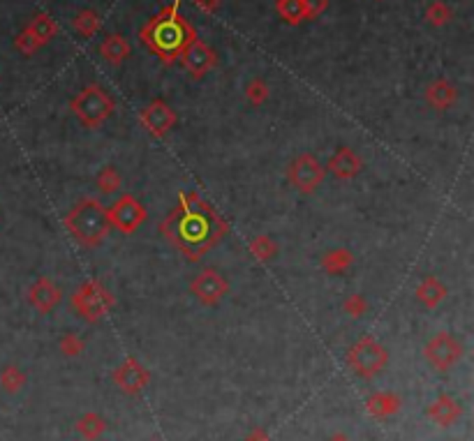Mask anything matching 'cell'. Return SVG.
<instances>
[{"label": "cell", "instance_id": "cell-12", "mask_svg": "<svg viewBox=\"0 0 474 441\" xmlns=\"http://www.w3.org/2000/svg\"><path fill=\"white\" fill-rule=\"evenodd\" d=\"M139 118H141V123L146 125L148 132H151L153 137H164L174 128V125H176V116H174L162 102L151 104L148 109H144V113H141Z\"/></svg>", "mask_w": 474, "mask_h": 441}, {"label": "cell", "instance_id": "cell-8", "mask_svg": "<svg viewBox=\"0 0 474 441\" xmlns=\"http://www.w3.org/2000/svg\"><path fill=\"white\" fill-rule=\"evenodd\" d=\"M190 291L202 305H218L227 296L229 285L215 268H204L190 282Z\"/></svg>", "mask_w": 474, "mask_h": 441}, {"label": "cell", "instance_id": "cell-20", "mask_svg": "<svg viewBox=\"0 0 474 441\" xmlns=\"http://www.w3.org/2000/svg\"><path fill=\"white\" fill-rule=\"evenodd\" d=\"M428 99H430V104L435 106V109H446V106L454 104L456 93L451 88H446V86H432L428 90Z\"/></svg>", "mask_w": 474, "mask_h": 441}, {"label": "cell", "instance_id": "cell-4", "mask_svg": "<svg viewBox=\"0 0 474 441\" xmlns=\"http://www.w3.org/2000/svg\"><path fill=\"white\" fill-rule=\"evenodd\" d=\"M72 109L77 113V118L81 120V125H86L90 130H97V128H102L104 120L111 116L114 102L104 90L90 86L86 90H81V95L72 102Z\"/></svg>", "mask_w": 474, "mask_h": 441}, {"label": "cell", "instance_id": "cell-19", "mask_svg": "<svg viewBox=\"0 0 474 441\" xmlns=\"http://www.w3.org/2000/svg\"><path fill=\"white\" fill-rule=\"evenodd\" d=\"M349 263H352V254L347 249H334V252L324 256V268L329 273H343Z\"/></svg>", "mask_w": 474, "mask_h": 441}, {"label": "cell", "instance_id": "cell-18", "mask_svg": "<svg viewBox=\"0 0 474 441\" xmlns=\"http://www.w3.org/2000/svg\"><path fill=\"white\" fill-rule=\"evenodd\" d=\"M250 252L260 261H271L273 256L278 254V245L273 243V238H269V236H257L250 243Z\"/></svg>", "mask_w": 474, "mask_h": 441}, {"label": "cell", "instance_id": "cell-3", "mask_svg": "<svg viewBox=\"0 0 474 441\" xmlns=\"http://www.w3.org/2000/svg\"><path fill=\"white\" fill-rule=\"evenodd\" d=\"M72 305H74V310H77V314L81 319L95 323V321H99L111 312L114 296L99 280H88L77 291H74Z\"/></svg>", "mask_w": 474, "mask_h": 441}, {"label": "cell", "instance_id": "cell-6", "mask_svg": "<svg viewBox=\"0 0 474 441\" xmlns=\"http://www.w3.org/2000/svg\"><path fill=\"white\" fill-rule=\"evenodd\" d=\"M347 361L363 377H372V374H377L387 365V349L377 344L372 337H363L349 349Z\"/></svg>", "mask_w": 474, "mask_h": 441}, {"label": "cell", "instance_id": "cell-21", "mask_svg": "<svg viewBox=\"0 0 474 441\" xmlns=\"http://www.w3.org/2000/svg\"><path fill=\"white\" fill-rule=\"evenodd\" d=\"M368 406H370V411L372 414H391L398 406V400L396 397H391V395H375L372 400L368 402Z\"/></svg>", "mask_w": 474, "mask_h": 441}, {"label": "cell", "instance_id": "cell-14", "mask_svg": "<svg viewBox=\"0 0 474 441\" xmlns=\"http://www.w3.org/2000/svg\"><path fill=\"white\" fill-rule=\"evenodd\" d=\"M148 381V372L144 365H139L137 361H128L123 363L119 370H116V384H119L123 390L128 393H137L146 386Z\"/></svg>", "mask_w": 474, "mask_h": 441}, {"label": "cell", "instance_id": "cell-27", "mask_svg": "<svg viewBox=\"0 0 474 441\" xmlns=\"http://www.w3.org/2000/svg\"><path fill=\"white\" fill-rule=\"evenodd\" d=\"M331 441H347V439H345V437H334Z\"/></svg>", "mask_w": 474, "mask_h": 441}, {"label": "cell", "instance_id": "cell-11", "mask_svg": "<svg viewBox=\"0 0 474 441\" xmlns=\"http://www.w3.org/2000/svg\"><path fill=\"white\" fill-rule=\"evenodd\" d=\"M61 301H63V291L58 289L49 278H40L28 291V303L42 314L51 312Z\"/></svg>", "mask_w": 474, "mask_h": 441}, {"label": "cell", "instance_id": "cell-5", "mask_svg": "<svg viewBox=\"0 0 474 441\" xmlns=\"http://www.w3.org/2000/svg\"><path fill=\"white\" fill-rule=\"evenodd\" d=\"M287 178L298 192L312 194V192H317V187L324 182V178H327V169H324L322 162L312 153H301L292 164H289Z\"/></svg>", "mask_w": 474, "mask_h": 441}, {"label": "cell", "instance_id": "cell-22", "mask_svg": "<svg viewBox=\"0 0 474 441\" xmlns=\"http://www.w3.org/2000/svg\"><path fill=\"white\" fill-rule=\"evenodd\" d=\"M79 430L84 432L86 437H97L99 432L104 430V423L99 421L97 416H86V418L79 423Z\"/></svg>", "mask_w": 474, "mask_h": 441}, {"label": "cell", "instance_id": "cell-13", "mask_svg": "<svg viewBox=\"0 0 474 441\" xmlns=\"http://www.w3.org/2000/svg\"><path fill=\"white\" fill-rule=\"evenodd\" d=\"M361 169H363V160L352 151V148H347V146L338 148L336 155L329 160V171L334 173L336 178H340V180L354 178Z\"/></svg>", "mask_w": 474, "mask_h": 441}, {"label": "cell", "instance_id": "cell-23", "mask_svg": "<svg viewBox=\"0 0 474 441\" xmlns=\"http://www.w3.org/2000/svg\"><path fill=\"white\" fill-rule=\"evenodd\" d=\"M345 310L352 314V317H361V314L368 310V303H365L359 294H354V296H349L345 301Z\"/></svg>", "mask_w": 474, "mask_h": 441}, {"label": "cell", "instance_id": "cell-10", "mask_svg": "<svg viewBox=\"0 0 474 441\" xmlns=\"http://www.w3.org/2000/svg\"><path fill=\"white\" fill-rule=\"evenodd\" d=\"M148 39H151V44L160 54H176L178 49L186 44V28H183L181 21L176 19L157 21Z\"/></svg>", "mask_w": 474, "mask_h": 441}, {"label": "cell", "instance_id": "cell-7", "mask_svg": "<svg viewBox=\"0 0 474 441\" xmlns=\"http://www.w3.org/2000/svg\"><path fill=\"white\" fill-rule=\"evenodd\" d=\"M109 211L111 227H116L121 234H135V231L146 222V208L141 206L132 194H123Z\"/></svg>", "mask_w": 474, "mask_h": 441}, {"label": "cell", "instance_id": "cell-25", "mask_svg": "<svg viewBox=\"0 0 474 441\" xmlns=\"http://www.w3.org/2000/svg\"><path fill=\"white\" fill-rule=\"evenodd\" d=\"M3 381H5V386H7V390H16L21 384H23V377L19 374V370L16 368H10L5 372V377H3Z\"/></svg>", "mask_w": 474, "mask_h": 441}, {"label": "cell", "instance_id": "cell-24", "mask_svg": "<svg viewBox=\"0 0 474 441\" xmlns=\"http://www.w3.org/2000/svg\"><path fill=\"white\" fill-rule=\"evenodd\" d=\"M61 349H63V354L77 356V354L81 352V349H84V342H81V337H77V335H72V333H68V335L63 337Z\"/></svg>", "mask_w": 474, "mask_h": 441}, {"label": "cell", "instance_id": "cell-2", "mask_svg": "<svg viewBox=\"0 0 474 441\" xmlns=\"http://www.w3.org/2000/svg\"><path fill=\"white\" fill-rule=\"evenodd\" d=\"M65 229L77 238L84 247H97L109 236L111 220L109 211L97 199H81V201L65 215Z\"/></svg>", "mask_w": 474, "mask_h": 441}, {"label": "cell", "instance_id": "cell-9", "mask_svg": "<svg viewBox=\"0 0 474 441\" xmlns=\"http://www.w3.org/2000/svg\"><path fill=\"white\" fill-rule=\"evenodd\" d=\"M423 354H426V359L430 361L432 368L449 370L451 365L458 363L463 347L451 333H437L435 337H430V342L426 344V352Z\"/></svg>", "mask_w": 474, "mask_h": 441}, {"label": "cell", "instance_id": "cell-16", "mask_svg": "<svg viewBox=\"0 0 474 441\" xmlns=\"http://www.w3.org/2000/svg\"><path fill=\"white\" fill-rule=\"evenodd\" d=\"M461 414V406H458V402H454L451 397H439V400L432 404V409H430V416H432V421H437V423H442V426H449L456 416Z\"/></svg>", "mask_w": 474, "mask_h": 441}, {"label": "cell", "instance_id": "cell-17", "mask_svg": "<svg viewBox=\"0 0 474 441\" xmlns=\"http://www.w3.org/2000/svg\"><path fill=\"white\" fill-rule=\"evenodd\" d=\"M121 182H123L121 173L116 171V166H104V169L99 171V176H97V190L104 197L114 194V192H119V190H121Z\"/></svg>", "mask_w": 474, "mask_h": 441}, {"label": "cell", "instance_id": "cell-26", "mask_svg": "<svg viewBox=\"0 0 474 441\" xmlns=\"http://www.w3.org/2000/svg\"><path fill=\"white\" fill-rule=\"evenodd\" d=\"M248 97H250L253 102H262V99H264V90H262V88H253V86H250V90H248Z\"/></svg>", "mask_w": 474, "mask_h": 441}, {"label": "cell", "instance_id": "cell-1", "mask_svg": "<svg viewBox=\"0 0 474 441\" xmlns=\"http://www.w3.org/2000/svg\"><path fill=\"white\" fill-rule=\"evenodd\" d=\"M160 231L190 261H197L227 234V222L197 192H186L160 224Z\"/></svg>", "mask_w": 474, "mask_h": 441}, {"label": "cell", "instance_id": "cell-15", "mask_svg": "<svg viewBox=\"0 0 474 441\" xmlns=\"http://www.w3.org/2000/svg\"><path fill=\"white\" fill-rule=\"evenodd\" d=\"M446 298V287L437 278H423L417 287V301L426 307H437Z\"/></svg>", "mask_w": 474, "mask_h": 441}]
</instances>
